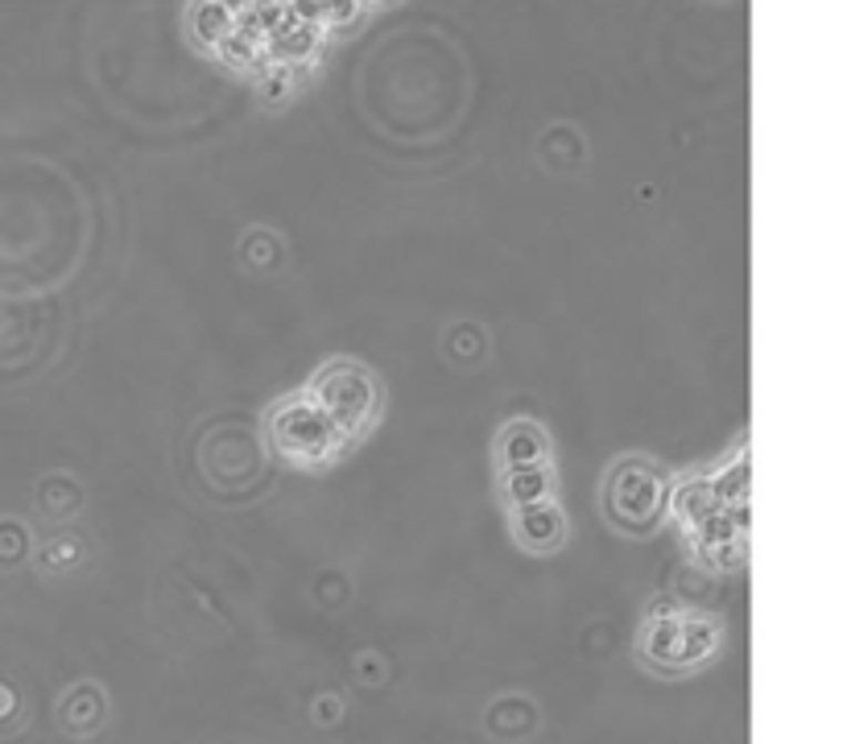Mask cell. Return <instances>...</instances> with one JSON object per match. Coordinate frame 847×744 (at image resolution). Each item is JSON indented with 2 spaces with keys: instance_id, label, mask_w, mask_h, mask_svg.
I'll return each instance as SVG.
<instances>
[{
  "instance_id": "3957f363",
  "label": "cell",
  "mask_w": 847,
  "mask_h": 744,
  "mask_svg": "<svg viewBox=\"0 0 847 744\" xmlns=\"http://www.w3.org/2000/svg\"><path fill=\"white\" fill-rule=\"evenodd\" d=\"M608 501H612V517L621 521L624 530H645L662 509V480H657L653 468L621 471V476H612Z\"/></svg>"
},
{
  "instance_id": "5b68a950",
  "label": "cell",
  "mask_w": 847,
  "mask_h": 744,
  "mask_svg": "<svg viewBox=\"0 0 847 744\" xmlns=\"http://www.w3.org/2000/svg\"><path fill=\"white\" fill-rule=\"evenodd\" d=\"M550 492H554V476L545 471V463L504 471V497H509V505H513V509H525V505L550 501Z\"/></svg>"
},
{
  "instance_id": "6da1fadb",
  "label": "cell",
  "mask_w": 847,
  "mask_h": 744,
  "mask_svg": "<svg viewBox=\"0 0 847 744\" xmlns=\"http://www.w3.org/2000/svg\"><path fill=\"white\" fill-rule=\"evenodd\" d=\"M306 397L323 410V418L335 426V435L344 442L360 439L364 430L377 422L380 410V394L373 373L364 365H351V360H335V365L323 368Z\"/></svg>"
},
{
  "instance_id": "8992f818",
  "label": "cell",
  "mask_w": 847,
  "mask_h": 744,
  "mask_svg": "<svg viewBox=\"0 0 847 744\" xmlns=\"http://www.w3.org/2000/svg\"><path fill=\"white\" fill-rule=\"evenodd\" d=\"M500 459H504L509 468H533V463H545L542 430H538L533 422L509 426L504 439H500Z\"/></svg>"
},
{
  "instance_id": "7a4b0ae2",
  "label": "cell",
  "mask_w": 847,
  "mask_h": 744,
  "mask_svg": "<svg viewBox=\"0 0 847 744\" xmlns=\"http://www.w3.org/2000/svg\"><path fill=\"white\" fill-rule=\"evenodd\" d=\"M269 439L273 447H277V456L298 463V468L327 463V459L344 447V439L335 435V426L323 418V410H318L310 397L282 401V406L269 414Z\"/></svg>"
},
{
  "instance_id": "277c9868",
  "label": "cell",
  "mask_w": 847,
  "mask_h": 744,
  "mask_svg": "<svg viewBox=\"0 0 847 744\" xmlns=\"http://www.w3.org/2000/svg\"><path fill=\"white\" fill-rule=\"evenodd\" d=\"M513 530L521 538V547L530 550H559L562 538H567V521H562L559 505L554 501H538V505H525V509H517L513 513Z\"/></svg>"
}]
</instances>
